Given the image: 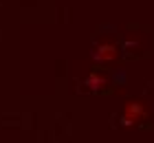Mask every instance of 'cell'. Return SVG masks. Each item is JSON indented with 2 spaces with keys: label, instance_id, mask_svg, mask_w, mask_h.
<instances>
[{
  "label": "cell",
  "instance_id": "6da1fadb",
  "mask_svg": "<svg viewBox=\"0 0 154 143\" xmlns=\"http://www.w3.org/2000/svg\"><path fill=\"white\" fill-rule=\"evenodd\" d=\"M123 119L128 121V123H141L143 119H148V106L143 101H128L123 108Z\"/></svg>",
  "mask_w": 154,
  "mask_h": 143
},
{
  "label": "cell",
  "instance_id": "7a4b0ae2",
  "mask_svg": "<svg viewBox=\"0 0 154 143\" xmlns=\"http://www.w3.org/2000/svg\"><path fill=\"white\" fill-rule=\"evenodd\" d=\"M115 55H117V48H115L112 44H101V46L95 51V60H99V62H108V60H112Z\"/></svg>",
  "mask_w": 154,
  "mask_h": 143
}]
</instances>
